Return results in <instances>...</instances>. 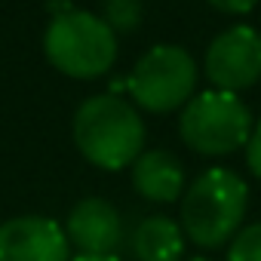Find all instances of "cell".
<instances>
[{"mask_svg": "<svg viewBox=\"0 0 261 261\" xmlns=\"http://www.w3.org/2000/svg\"><path fill=\"white\" fill-rule=\"evenodd\" d=\"M74 145L92 166L114 172L126 169L145 151V123L133 101L114 92L89 95L74 114Z\"/></svg>", "mask_w": 261, "mask_h": 261, "instance_id": "6da1fadb", "label": "cell"}, {"mask_svg": "<svg viewBox=\"0 0 261 261\" xmlns=\"http://www.w3.org/2000/svg\"><path fill=\"white\" fill-rule=\"evenodd\" d=\"M209 7H215L218 13H227V16H243V13H252L258 0H206Z\"/></svg>", "mask_w": 261, "mask_h": 261, "instance_id": "5bb4252c", "label": "cell"}, {"mask_svg": "<svg viewBox=\"0 0 261 261\" xmlns=\"http://www.w3.org/2000/svg\"><path fill=\"white\" fill-rule=\"evenodd\" d=\"M65 237L80 255H117V246L123 240V221L108 200L86 197L71 209L65 221Z\"/></svg>", "mask_w": 261, "mask_h": 261, "instance_id": "ba28073f", "label": "cell"}, {"mask_svg": "<svg viewBox=\"0 0 261 261\" xmlns=\"http://www.w3.org/2000/svg\"><path fill=\"white\" fill-rule=\"evenodd\" d=\"M129 169H133V188L151 203H175L188 188L185 166L169 151H142Z\"/></svg>", "mask_w": 261, "mask_h": 261, "instance_id": "9c48e42d", "label": "cell"}, {"mask_svg": "<svg viewBox=\"0 0 261 261\" xmlns=\"http://www.w3.org/2000/svg\"><path fill=\"white\" fill-rule=\"evenodd\" d=\"M188 261H212V258H188Z\"/></svg>", "mask_w": 261, "mask_h": 261, "instance_id": "2e32d148", "label": "cell"}, {"mask_svg": "<svg viewBox=\"0 0 261 261\" xmlns=\"http://www.w3.org/2000/svg\"><path fill=\"white\" fill-rule=\"evenodd\" d=\"M43 53L56 71L74 80H92L114 68L117 34L111 25L86 10H62L43 31Z\"/></svg>", "mask_w": 261, "mask_h": 261, "instance_id": "3957f363", "label": "cell"}, {"mask_svg": "<svg viewBox=\"0 0 261 261\" xmlns=\"http://www.w3.org/2000/svg\"><path fill=\"white\" fill-rule=\"evenodd\" d=\"M185 230L178 221L166 215H148L133 230V255L136 261H181L185 258Z\"/></svg>", "mask_w": 261, "mask_h": 261, "instance_id": "30bf717a", "label": "cell"}, {"mask_svg": "<svg viewBox=\"0 0 261 261\" xmlns=\"http://www.w3.org/2000/svg\"><path fill=\"white\" fill-rule=\"evenodd\" d=\"M227 261H261V221L240 227L227 246Z\"/></svg>", "mask_w": 261, "mask_h": 261, "instance_id": "7c38bea8", "label": "cell"}, {"mask_svg": "<svg viewBox=\"0 0 261 261\" xmlns=\"http://www.w3.org/2000/svg\"><path fill=\"white\" fill-rule=\"evenodd\" d=\"M203 74L212 89L240 95L261 80V34L252 25H233L221 31L203 59Z\"/></svg>", "mask_w": 261, "mask_h": 261, "instance_id": "8992f818", "label": "cell"}, {"mask_svg": "<svg viewBox=\"0 0 261 261\" xmlns=\"http://www.w3.org/2000/svg\"><path fill=\"white\" fill-rule=\"evenodd\" d=\"M249 188L230 169H206L197 175L178 200V224L185 237L200 249H218L230 243L246 218Z\"/></svg>", "mask_w": 261, "mask_h": 261, "instance_id": "7a4b0ae2", "label": "cell"}, {"mask_svg": "<svg viewBox=\"0 0 261 261\" xmlns=\"http://www.w3.org/2000/svg\"><path fill=\"white\" fill-rule=\"evenodd\" d=\"M197 62L188 49L163 43L148 49L133 74L126 80L129 98H133L136 108L148 111V114H169V111H181L194 92H197Z\"/></svg>", "mask_w": 261, "mask_h": 261, "instance_id": "5b68a950", "label": "cell"}, {"mask_svg": "<svg viewBox=\"0 0 261 261\" xmlns=\"http://www.w3.org/2000/svg\"><path fill=\"white\" fill-rule=\"evenodd\" d=\"M246 163H249L252 175L261 181V123H255L252 136H249V142H246Z\"/></svg>", "mask_w": 261, "mask_h": 261, "instance_id": "4fadbf2b", "label": "cell"}, {"mask_svg": "<svg viewBox=\"0 0 261 261\" xmlns=\"http://www.w3.org/2000/svg\"><path fill=\"white\" fill-rule=\"evenodd\" d=\"M114 34H129L142 25V4L139 0H105V16H101Z\"/></svg>", "mask_w": 261, "mask_h": 261, "instance_id": "8fae6325", "label": "cell"}, {"mask_svg": "<svg viewBox=\"0 0 261 261\" xmlns=\"http://www.w3.org/2000/svg\"><path fill=\"white\" fill-rule=\"evenodd\" d=\"M71 261H123V258H117V255H77Z\"/></svg>", "mask_w": 261, "mask_h": 261, "instance_id": "9a60e30c", "label": "cell"}, {"mask_svg": "<svg viewBox=\"0 0 261 261\" xmlns=\"http://www.w3.org/2000/svg\"><path fill=\"white\" fill-rule=\"evenodd\" d=\"M0 261H71V243L59 221L19 215L0 224Z\"/></svg>", "mask_w": 261, "mask_h": 261, "instance_id": "52a82bcc", "label": "cell"}, {"mask_svg": "<svg viewBox=\"0 0 261 261\" xmlns=\"http://www.w3.org/2000/svg\"><path fill=\"white\" fill-rule=\"evenodd\" d=\"M252 129L255 123L246 101L221 89L194 95L178 114L181 142L203 157H227L237 148H246Z\"/></svg>", "mask_w": 261, "mask_h": 261, "instance_id": "277c9868", "label": "cell"}]
</instances>
